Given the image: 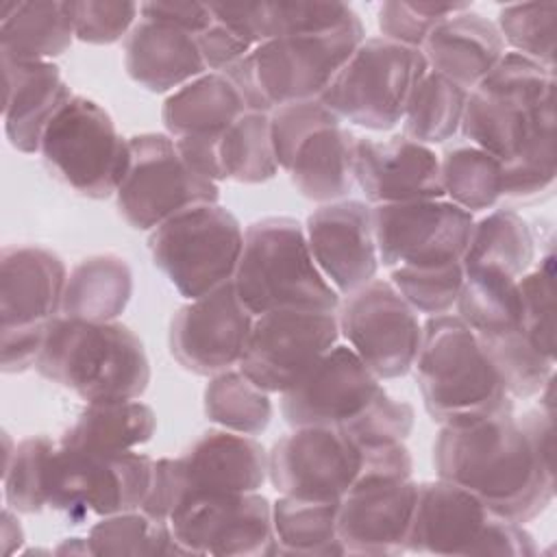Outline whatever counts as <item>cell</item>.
<instances>
[{"label": "cell", "instance_id": "33", "mask_svg": "<svg viewBox=\"0 0 557 557\" xmlns=\"http://www.w3.org/2000/svg\"><path fill=\"white\" fill-rule=\"evenodd\" d=\"M157 416L150 405L133 400L91 403L61 435V446L83 453H124L150 442Z\"/></svg>", "mask_w": 557, "mask_h": 557}, {"label": "cell", "instance_id": "46", "mask_svg": "<svg viewBox=\"0 0 557 557\" xmlns=\"http://www.w3.org/2000/svg\"><path fill=\"white\" fill-rule=\"evenodd\" d=\"M553 252L540 259V265L518 278L522 318L520 331L546 357L555 359V289Z\"/></svg>", "mask_w": 557, "mask_h": 557}, {"label": "cell", "instance_id": "2", "mask_svg": "<svg viewBox=\"0 0 557 557\" xmlns=\"http://www.w3.org/2000/svg\"><path fill=\"white\" fill-rule=\"evenodd\" d=\"M433 466L437 479L472 492L503 520L531 522L555 496V472L535 455L513 409L442 426Z\"/></svg>", "mask_w": 557, "mask_h": 557}, {"label": "cell", "instance_id": "29", "mask_svg": "<svg viewBox=\"0 0 557 557\" xmlns=\"http://www.w3.org/2000/svg\"><path fill=\"white\" fill-rule=\"evenodd\" d=\"M355 141L357 137L342 124L309 133L285 168L300 196L322 205L344 200L355 185Z\"/></svg>", "mask_w": 557, "mask_h": 557}, {"label": "cell", "instance_id": "36", "mask_svg": "<svg viewBox=\"0 0 557 557\" xmlns=\"http://www.w3.org/2000/svg\"><path fill=\"white\" fill-rule=\"evenodd\" d=\"M463 274V285L455 307L457 315L476 335L520 329L522 300L518 278L496 268H468Z\"/></svg>", "mask_w": 557, "mask_h": 557}, {"label": "cell", "instance_id": "40", "mask_svg": "<svg viewBox=\"0 0 557 557\" xmlns=\"http://www.w3.org/2000/svg\"><path fill=\"white\" fill-rule=\"evenodd\" d=\"M205 413L226 431L259 435L272 420V400L239 370H224L213 374L205 387Z\"/></svg>", "mask_w": 557, "mask_h": 557}, {"label": "cell", "instance_id": "56", "mask_svg": "<svg viewBox=\"0 0 557 557\" xmlns=\"http://www.w3.org/2000/svg\"><path fill=\"white\" fill-rule=\"evenodd\" d=\"M15 513H13L11 507H7L2 511V533H0V537H2L4 555H13L22 546V542H24V531H22V524H20Z\"/></svg>", "mask_w": 557, "mask_h": 557}, {"label": "cell", "instance_id": "6", "mask_svg": "<svg viewBox=\"0 0 557 557\" xmlns=\"http://www.w3.org/2000/svg\"><path fill=\"white\" fill-rule=\"evenodd\" d=\"M363 39V24L355 17L335 30L263 41L222 74L248 111L270 113L281 104L320 98Z\"/></svg>", "mask_w": 557, "mask_h": 557}, {"label": "cell", "instance_id": "5", "mask_svg": "<svg viewBox=\"0 0 557 557\" xmlns=\"http://www.w3.org/2000/svg\"><path fill=\"white\" fill-rule=\"evenodd\" d=\"M233 285L255 318L283 309L335 313L342 300L318 270L305 226L287 215L261 218L246 228Z\"/></svg>", "mask_w": 557, "mask_h": 557}, {"label": "cell", "instance_id": "37", "mask_svg": "<svg viewBox=\"0 0 557 557\" xmlns=\"http://www.w3.org/2000/svg\"><path fill=\"white\" fill-rule=\"evenodd\" d=\"M468 91L426 70L418 81L403 115V135L418 144H444L455 137L466 111Z\"/></svg>", "mask_w": 557, "mask_h": 557}, {"label": "cell", "instance_id": "47", "mask_svg": "<svg viewBox=\"0 0 557 557\" xmlns=\"http://www.w3.org/2000/svg\"><path fill=\"white\" fill-rule=\"evenodd\" d=\"M470 9V2H405L389 0L379 7L381 37L422 50L431 30L446 17Z\"/></svg>", "mask_w": 557, "mask_h": 557}, {"label": "cell", "instance_id": "28", "mask_svg": "<svg viewBox=\"0 0 557 557\" xmlns=\"http://www.w3.org/2000/svg\"><path fill=\"white\" fill-rule=\"evenodd\" d=\"M213 17L231 26L252 48L289 35L335 30L355 17L346 2H255V4H211Z\"/></svg>", "mask_w": 557, "mask_h": 557}, {"label": "cell", "instance_id": "20", "mask_svg": "<svg viewBox=\"0 0 557 557\" xmlns=\"http://www.w3.org/2000/svg\"><path fill=\"white\" fill-rule=\"evenodd\" d=\"M374 372L348 348L335 344L292 389L281 394L289 426H342L379 394Z\"/></svg>", "mask_w": 557, "mask_h": 557}, {"label": "cell", "instance_id": "32", "mask_svg": "<svg viewBox=\"0 0 557 557\" xmlns=\"http://www.w3.org/2000/svg\"><path fill=\"white\" fill-rule=\"evenodd\" d=\"M74 39L65 2H2L0 57L13 61H50Z\"/></svg>", "mask_w": 557, "mask_h": 557}, {"label": "cell", "instance_id": "35", "mask_svg": "<svg viewBox=\"0 0 557 557\" xmlns=\"http://www.w3.org/2000/svg\"><path fill=\"white\" fill-rule=\"evenodd\" d=\"M535 259V239L529 222L513 209H494L474 222L468 248L463 252V270L496 268L513 278L529 272Z\"/></svg>", "mask_w": 557, "mask_h": 557}, {"label": "cell", "instance_id": "21", "mask_svg": "<svg viewBox=\"0 0 557 557\" xmlns=\"http://www.w3.org/2000/svg\"><path fill=\"white\" fill-rule=\"evenodd\" d=\"M305 235L318 270L342 296L376 276L379 250L366 202L344 198L320 205L309 213Z\"/></svg>", "mask_w": 557, "mask_h": 557}, {"label": "cell", "instance_id": "14", "mask_svg": "<svg viewBox=\"0 0 557 557\" xmlns=\"http://www.w3.org/2000/svg\"><path fill=\"white\" fill-rule=\"evenodd\" d=\"M337 326L348 348L379 381L405 376L418 357L422 324L418 311L389 281L372 278L339 300Z\"/></svg>", "mask_w": 557, "mask_h": 557}, {"label": "cell", "instance_id": "4", "mask_svg": "<svg viewBox=\"0 0 557 557\" xmlns=\"http://www.w3.org/2000/svg\"><path fill=\"white\" fill-rule=\"evenodd\" d=\"M413 370L424 409L442 426L513 409L476 333L459 315H431L422 324Z\"/></svg>", "mask_w": 557, "mask_h": 557}, {"label": "cell", "instance_id": "31", "mask_svg": "<svg viewBox=\"0 0 557 557\" xmlns=\"http://www.w3.org/2000/svg\"><path fill=\"white\" fill-rule=\"evenodd\" d=\"M133 296V270L124 257L91 255L74 265L63 289L61 315L87 322L117 320Z\"/></svg>", "mask_w": 557, "mask_h": 557}, {"label": "cell", "instance_id": "23", "mask_svg": "<svg viewBox=\"0 0 557 557\" xmlns=\"http://www.w3.org/2000/svg\"><path fill=\"white\" fill-rule=\"evenodd\" d=\"M67 270L44 246H9L0 255V331L46 326L61 313Z\"/></svg>", "mask_w": 557, "mask_h": 557}, {"label": "cell", "instance_id": "53", "mask_svg": "<svg viewBox=\"0 0 557 557\" xmlns=\"http://www.w3.org/2000/svg\"><path fill=\"white\" fill-rule=\"evenodd\" d=\"M139 13L144 20L170 24L196 37L213 24L211 4L200 2H144L139 4Z\"/></svg>", "mask_w": 557, "mask_h": 557}, {"label": "cell", "instance_id": "48", "mask_svg": "<svg viewBox=\"0 0 557 557\" xmlns=\"http://www.w3.org/2000/svg\"><path fill=\"white\" fill-rule=\"evenodd\" d=\"M413 407L407 400L389 396L381 387L372 403L339 429L363 450L383 444L405 442L413 429Z\"/></svg>", "mask_w": 557, "mask_h": 557}, {"label": "cell", "instance_id": "16", "mask_svg": "<svg viewBox=\"0 0 557 557\" xmlns=\"http://www.w3.org/2000/svg\"><path fill=\"white\" fill-rule=\"evenodd\" d=\"M168 522L185 555H276L272 503L257 492L187 496Z\"/></svg>", "mask_w": 557, "mask_h": 557}, {"label": "cell", "instance_id": "34", "mask_svg": "<svg viewBox=\"0 0 557 557\" xmlns=\"http://www.w3.org/2000/svg\"><path fill=\"white\" fill-rule=\"evenodd\" d=\"M339 500H307L281 494L272 503L276 555H346L337 535Z\"/></svg>", "mask_w": 557, "mask_h": 557}, {"label": "cell", "instance_id": "54", "mask_svg": "<svg viewBox=\"0 0 557 557\" xmlns=\"http://www.w3.org/2000/svg\"><path fill=\"white\" fill-rule=\"evenodd\" d=\"M46 326L2 331V339H0L2 372L15 374V372H24L37 363L41 346H44V337H46Z\"/></svg>", "mask_w": 557, "mask_h": 557}, {"label": "cell", "instance_id": "42", "mask_svg": "<svg viewBox=\"0 0 557 557\" xmlns=\"http://www.w3.org/2000/svg\"><path fill=\"white\" fill-rule=\"evenodd\" d=\"M59 444L48 435H33L4 455V500L17 513H39L48 507L50 466Z\"/></svg>", "mask_w": 557, "mask_h": 557}, {"label": "cell", "instance_id": "26", "mask_svg": "<svg viewBox=\"0 0 557 557\" xmlns=\"http://www.w3.org/2000/svg\"><path fill=\"white\" fill-rule=\"evenodd\" d=\"M507 46L496 22L466 9L440 22L422 46L431 72L472 91L503 59Z\"/></svg>", "mask_w": 557, "mask_h": 557}, {"label": "cell", "instance_id": "50", "mask_svg": "<svg viewBox=\"0 0 557 557\" xmlns=\"http://www.w3.org/2000/svg\"><path fill=\"white\" fill-rule=\"evenodd\" d=\"M342 124V120L320 100H298L270 111V135L278 168H287L296 146L315 128Z\"/></svg>", "mask_w": 557, "mask_h": 557}, {"label": "cell", "instance_id": "55", "mask_svg": "<svg viewBox=\"0 0 557 557\" xmlns=\"http://www.w3.org/2000/svg\"><path fill=\"white\" fill-rule=\"evenodd\" d=\"M218 141L220 137H178L174 139L178 154L183 161L202 178L213 183L224 181L220 157H218Z\"/></svg>", "mask_w": 557, "mask_h": 557}, {"label": "cell", "instance_id": "39", "mask_svg": "<svg viewBox=\"0 0 557 557\" xmlns=\"http://www.w3.org/2000/svg\"><path fill=\"white\" fill-rule=\"evenodd\" d=\"M440 174L444 196L470 213L487 211L503 198V163L472 144L446 150Z\"/></svg>", "mask_w": 557, "mask_h": 557}, {"label": "cell", "instance_id": "11", "mask_svg": "<svg viewBox=\"0 0 557 557\" xmlns=\"http://www.w3.org/2000/svg\"><path fill=\"white\" fill-rule=\"evenodd\" d=\"M39 152L46 165L81 196L102 200L117 191L131 148L113 117L85 96H70L48 122Z\"/></svg>", "mask_w": 557, "mask_h": 557}, {"label": "cell", "instance_id": "52", "mask_svg": "<svg viewBox=\"0 0 557 557\" xmlns=\"http://www.w3.org/2000/svg\"><path fill=\"white\" fill-rule=\"evenodd\" d=\"M196 39H198L205 65L211 72L228 70L252 50V46L242 35H237L231 26L222 24L215 17H213V24L205 33H200Z\"/></svg>", "mask_w": 557, "mask_h": 557}, {"label": "cell", "instance_id": "19", "mask_svg": "<svg viewBox=\"0 0 557 557\" xmlns=\"http://www.w3.org/2000/svg\"><path fill=\"white\" fill-rule=\"evenodd\" d=\"M252 322L231 281L178 307L170 322V352L183 370L213 376L239 363Z\"/></svg>", "mask_w": 557, "mask_h": 557}, {"label": "cell", "instance_id": "15", "mask_svg": "<svg viewBox=\"0 0 557 557\" xmlns=\"http://www.w3.org/2000/svg\"><path fill=\"white\" fill-rule=\"evenodd\" d=\"M339 339L331 311L283 309L257 315L239 372L268 394L292 389Z\"/></svg>", "mask_w": 557, "mask_h": 557}, {"label": "cell", "instance_id": "22", "mask_svg": "<svg viewBox=\"0 0 557 557\" xmlns=\"http://www.w3.org/2000/svg\"><path fill=\"white\" fill-rule=\"evenodd\" d=\"M352 172L366 200L374 205L444 198L440 157L405 135L357 137Z\"/></svg>", "mask_w": 557, "mask_h": 557}, {"label": "cell", "instance_id": "12", "mask_svg": "<svg viewBox=\"0 0 557 557\" xmlns=\"http://www.w3.org/2000/svg\"><path fill=\"white\" fill-rule=\"evenodd\" d=\"M131 161L115 191L120 215L135 231H152L172 215L218 205V183L196 174L178 154L172 137L141 133L128 137Z\"/></svg>", "mask_w": 557, "mask_h": 557}, {"label": "cell", "instance_id": "41", "mask_svg": "<svg viewBox=\"0 0 557 557\" xmlns=\"http://www.w3.org/2000/svg\"><path fill=\"white\" fill-rule=\"evenodd\" d=\"M91 555H185L176 544L170 522L154 520L141 509L104 516L87 535Z\"/></svg>", "mask_w": 557, "mask_h": 557}, {"label": "cell", "instance_id": "43", "mask_svg": "<svg viewBox=\"0 0 557 557\" xmlns=\"http://www.w3.org/2000/svg\"><path fill=\"white\" fill-rule=\"evenodd\" d=\"M476 337L511 398L537 396L555 376V359L540 352L520 329Z\"/></svg>", "mask_w": 557, "mask_h": 557}, {"label": "cell", "instance_id": "44", "mask_svg": "<svg viewBox=\"0 0 557 557\" xmlns=\"http://www.w3.org/2000/svg\"><path fill=\"white\" fill-rule=\"evenodd\" d=\"M557 2H522L498 11L496 28L511 48L548 70H555Z\"/></svg>", "mask_w": 557, "mask_h": 557}, {"label": "cell", "instance_id": "30", "mask_svg": "<svg viewBox=\"0 0 557 557\" xmlns=\"http://www.w3.org/2000/svg\"><path fill=\"white\" fill-rule=\"evenodd\" d=\"M244 111L246 102L231 78L209 72L172 91L161 107V120L174 139L222 137Z\"/></svg>", "mask_w": 557, "mask_h": 557}, {"label": "cell", "instance_id": "1", "mask_svg": "<svg viewBox=\"0 0 557 557\" xmlns=\"http://www.w3.org/2000/svg\"><path fill=\"white\" fill-rule=\"evenodd\" d=\"M459 128L503 163V198L531 202L546 196L557 176L555 70L505 52L468 91Z\"/></svg>", "mask_w": 557, "mask_h": 557}, {"label": "cell", "instance_id": "7", "mask_svg": "<svg viewBox=\"0 0 557 557\" xmlns=\"http://www.w3.org/2000/svg\"><path fill=\"white\" fill-rule=\"evenodd\" d=\"M361 472L339 500L337 535L346 555L387 557L407 550L418 498L405 442L363 448Z\"/></svg>", "mask_w": 557, "mask_h": 557}, {"label": "cell", "instance_id": "17", "mask_svg": "<svg viewBox=\"0 0 557 557\" xmlns=\"http://www.w3.org/2000/svg\"><path fill=\"white\" fill-rule=\"evenodd\" d=\"M379 263L446 265L463 259L474 218L450 200H413L372 207Z\"/></svg>", "mask_w": 557, "mask_h": 557}, {"label": "cell", "instance_id": "25", "mask_svg": "<svg viewBox=\"0 0 557 557\" xmlns=\"http://www.w3.org/2000/svg\"><path fill=\"white\" fill-rule=\"evenodd\" d=\"M2 59L4 74V133L9 144L26 154L39 152L41 135L59 111L74 96L52 61Z\"/></svg>", "mask_w": 557, "mask_h": 557}, {"label": "cell", "instance_id": "38", "mask_svg": "<svg viewBox=\"0 0 557 557\" xmlns=\"http://www.w3.org/2000/svg\"><path fill=\"white\" fill-rule=\"evenodd\" d=\"M218 157L224 181L257 185L274 178L278 163L270 135V113L244 111L222 133Z\"/></svg>", "mask_w": 557, "mask_h": 557}, {"label": "cell", "instance_id": "3", "mask_svg": "<svg viewBox=\"0 0 557 557\" xmlns=\"http://www.w3.org/2000/svg\"><path fill=\"white\" fill-rule=\"evenodd\" d=\"M35 368L87 405L139 398L150 383V361L141 339L115 320L52 318Z\"/></svg>", "mask_w": 557, "mask_h": 557}, {"label": "cell", "instance_id": "9", "mask_svg": "<svg viewBox=\"0 0 557 557\" xmlns=\"http://www.w3.org/2000/svg\"><path fill=\"white\" fill-rule=\"evenodd\" d=\"M429 65L422 50L385 37H366L342 65L320 100L339 117L368 131L400 124L413 87Z\"/></svg>", "mask_w": 557, "mask_h": 557}, {"label": "cell", "instance_id": "24", "mask_svg": "<svg viewBox=\"0 0 557 557\" xmlns=\"http://www.w3.org/2000/svg\"><path fill=\"white\" fill-rule=\"evenodd\" d=\"M490 516L472 492L450 481L418 483L407 550L468 557Z\"/></svg>", "mask_w": 557, "mask_h": 557}, {"label": "cell", "instance_id": "49", "mask_svg": "<svg viewBox=\"0 0 557 557\" xmlns=\"http://www.w3.org/2000/svg\"><path fill=\"white\" fill-rule=\"evenodd\" d=\"M74 26V37L91 46H109L133 30L139 13L137 2L78 0L65 2Z\"/></svg>", "mask_w": 557, "mask_h": 557}, {"label": "cell", "instance_id": "13", "mask_svg": "<svg viewBox=\"0 0 557 557\" xmlns=\"http://www.w3.org/2000/svg\"><path fill=\"white\" fill-rule=\"evenodd\" d=\"M154 461L135 450L83 453L59 444L48 481V507L72 520L139 509L152 483Z\"/></svg>", "mask_w": 557, "mask_h": 557}, {"label": "cell", "instance_id": "8", "mask_svg": "<svg viewBox=\"0 0 557 557\" xmlns=\"http://www.w3.org/2000/svg\"><path fill=\"white\" fill-rule=\"evenodd\" d=\"M265 479L268 453L252 435L211 429L181 457L154 461L152 483L139 509L168 522L187 496L259 492Z\"/></svg>", "mask_w": 557, "mask_h": 557}, {"label": "cell", "instance_id": "10", "mask_svg": "<svg viewBox=\"0 0 557 557\" xmlns=\"http://www.w3.org/2000/svg\"><path fill=\"white\" fill-rule=\"evenodd\" d=\"M154 265L187 300H196L233 281L244 231L239 220L220 205L189 207L148 237Z\"/></svg>", "mask_w": 557, "mask_h": 557}, {"label": "cell", "instance_id": "51", "mask_svg": "<svg viewBox=\"0 0 557 557\" xmlns=\"http://www.w3.org/2000/svg\"><path fill=\"white\" fill-rule=\"evenodd\" d=\"M540 548L533 535L520 524L511 520H503L490 516L472 555H503V557H533Z\"/></svg>", "mask_w": 557, "mask_h": 557}, {"label": "cell", "instance_id": "45", "mask_svg": "<svg viewBox=\"0 0 557 557\" xmlns=\"http://www.w3.org/2000/svg\"><path fill=\"white\" fill-rule=\"evenodd\" d=\"M463 263L446 265H398L392 268V285L418 311L431 315L448 313L463 285Z\"/></svg>", "mask_w": 557, "mask_h": 557}, {"label": "cell", "instance_id": "27", "mask_svg": "<svg viewBox=\"0 0 557 557\" xmlns=\"http://www.w3.org/2000/svg\"><path fill=\"white\" fill-rule=\"evenodd\" d=\"M124 67L139 87L152 94L176 91L207 74L196 35L144 17L126 35Z\"/></svg>", "mask_w": 557, "mask_h": 557}, {"label": "cell", "instance_id": "18", "mask_svg": "<svg viewBox=\"0 0 557 557\" xmlns=\"http://www.w3.org/2000/svg\"><path fill=\"white\" fill-rule=\"evenodd\" d=\"M361 463V448L339 426H294L268 453V479L285 496L342 500Z\"/></svg>", "mask_w": 557, "mask_h": 557}]
</instances>
